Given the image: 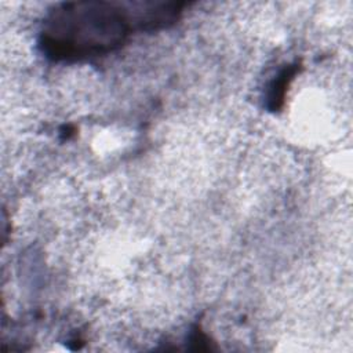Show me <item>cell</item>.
<instances>
[{
  "instance_id": "cell-1",
  "label": "cell",
  "mask_w": 353,
  "mask_h": 353,
  "mask_svg": "<svg viewBox=\"0 0 353 353\" xmlns=\"http://www.w3.org/2000/svg\"><path fill=\"white\" fill-rule=\"evenodd\" d=\"M179 17L176 3H59L43 22L39 47L55 62L103 57L123 47L134 32L165 29Z\"/></svg>"
},
{
  "instance_id": "cell-2",
  "label": "cell",
  "mask_w": 353,
  "mask_h": 353,
  "mask_svg": "<svg viewBox=\"0 0 353 353\" xmlns=\"http://www.w3.org/2000/svg\"><path fill=\"white\" fill-rule=\"evenodd\" d=\"M299 70L301 63H288L283 66L274 79L269 83L265 94V106L269 112H279L283 109L288 87Z\"/></svg>"
},
{
  "instance_id": "cell-3",
  "label": "cell",
  "mask_w": 353,
  "mask_h": 353,
  "mask_svg": "<svg viewBox=\"0 0 353 353\" xmlns=\"http://www.w3.org/2000/svg\"><path fill=\"white\" fill-rule=\"evenodd\" d=\"M208 342H210V338L199 327H196L194 331H192L190 343L194 345L192 349H194V350H211V346H210Z\"/></svg>"
}]
</instances>
